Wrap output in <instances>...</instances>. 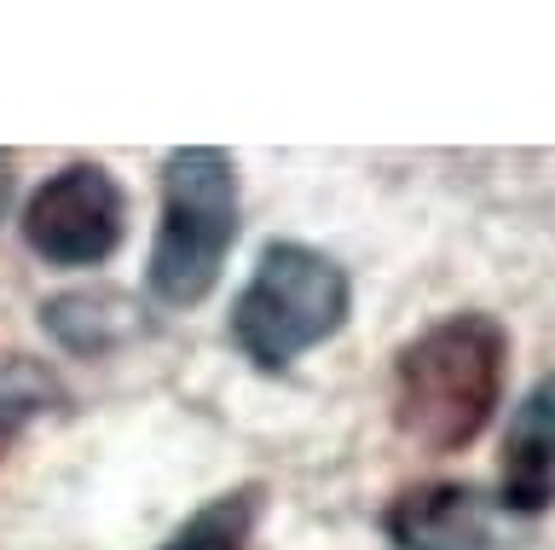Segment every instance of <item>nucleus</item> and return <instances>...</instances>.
<instances>
[{
    "mask_svg": "<svg viewBox=\"0 0 555 550\" xmlns=\"http://www.w3.org/2000/svg\"><path fill=\"white\" fill-rule=\"evenodd\" d=\"M47 331L76 354H104L116 348L121 336H133V302L116 296V290H76V296H59L41 307Z\"/></svg>",
    "mask_w": 555,
    "mask_h": 550,
    "instance_id": "0eeeda50",
    "label": "nucleus"
},
{
    "mask_svg": "<svg viewBox=\"0 0 555 550\" xmlns=\"http://www.w3.org/2000/svg\"><path fill=\"white\" fill-rule=\"evenodd\" d=\"M503 515H538L555 504V371L509 418L503 440Z\"/></svg>",
    "mask_w": 555,
    "mask_h": 550,
    "instance_id": "423d86ee",
    "label": "nucleus"
},
{
    "mask_svg": "<svg viewBox=\"0 0 555 550\" xmlns=\"http://www.w3.org/2000/svg\"><path fill=\"white\" fill-rule=\"evenodd\" d=\"M237 244V168L215 145H185L163 168V220L151 244V296L191 307L220 284Z\"/></svg>",
    "mask_w": 555,
    "mask_h": 550,
    "instance_id": "f03ea898",
    "label": "nucleus"
},
{
    "mask_svg": "<svg viewBox=\"0 0 555 550\" xmlns=\"http://www.w3.org/2000/svg\"><path fill=\"white\" fill-rule=\"evenodd\" d=\"M382 527L399 550H498L503 510L475 487L434 481V487L399 493L382 515Z\"/></svg>",
    "mask_w": 555,
    "mask_h": 550,
    "instance_id": "39448f33",
    "label": "nucleus"
},
{
    "mask_svg": "<svg viewBox=\"0 0 555 550\" xmlns=\"http://www.w3.org/2000/svg\"><path fill=\"white\" fill-rule=\"evenodd\" d=\"M255 522H260V487H237V493L208 498V504L156 550H249Z\"/></svg>",
    "mask_w": 555,
    "mask_h": 550,
    "instance_id": "6e6552de",
    "label": "nucleus"
},
{
    "mask_svg": "<svg viewBox=\"0 0 555 550\" xmlns=\"http://www.w3.org/2000/svg\"><path fill=\"white\" fill-rule=\"evenodd\" d=\"M509 371V336L486 314H451L399 348L393 423L428 452H457L492 423Z\"/></svg>",
    "mask_w": 555,
    "mask_h": 550,
    "instance_id": "f257e3e1",
    "label": "nucleus"
},
{
    "mask_svg": "<svg viewBox=\"0 0 555 550\" xmlns=\"http://www.w3.org/2000/svg\"><path fill=\"white\" fill-rule=\"evenodd\" d=\"M7 203H12V157L0 151V215H7Z\"/></svg>",
    "mask_w": 555,
    "mask_h": 550,
    "instance_id": "1a4fd4ad",
    "label": "nucleus"
},
{
    "mask_svg": "<svg viewBox=\"0 0 555 550\" xmlns=\"http://www.w3.org/2000/svg\"><path fill=\"white\" fill-rule=\"evenodd\" d=\"M128 232V197L104 163L59 168L24 209L29 250L52 267H99L111 261Z\"/></svg>",
    "mask_w": 555,
    "mask_h": 550,
    "instance_id": "20e7f679",
    "label": "nucleus"
},
{
    "mask_svg": "<svg viewBox=\"0 0 555 550\" xmlns=\"http://www.w3.org/2000/svg\"><path fill=\"white\" fill-rule=\"evenodd\" d=\"M347 272L307 244H272L232 302V342L255 371H289L307 348L341 331L347 319Z\"/></svg>",
    "mask_w": 555,
    "mask_h": 550,
    "instance_id": "7ed1b4c3",
    "label": "nucleus"
}]
</instances>
